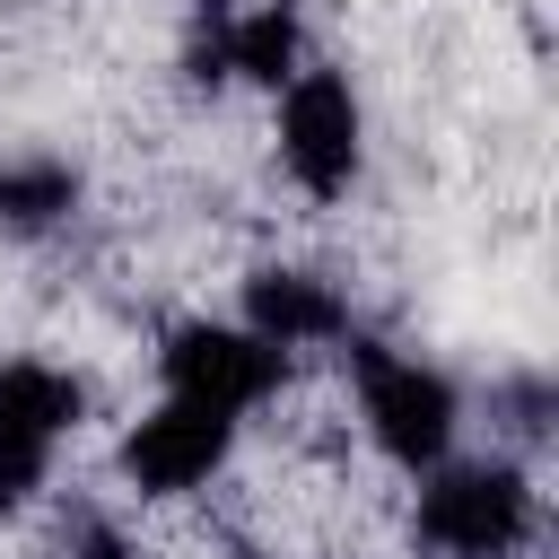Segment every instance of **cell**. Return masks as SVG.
<instances>
[{"instance_id":"6da1fadb","label":"cell","mask_w":559,"mask_h":559,"mask_svg":"<svg viewBox=\"0 0 559 559\" xmlns=\"http://www.w3.org/2000/svg\"><path fill=\"white\" fill-rule=\"evenodd\" d=\"M402 550L411 559H542V463L515 445H454L419 480H402Z\"/></svg>"},{"instance_id":"7a4b0ae2","label":"cell","mask_w":559,"mask_h":559,"mask_svg":"<svg viewBox=\"0 0 559 559\" xmlns=\"http://www.w3.org/2000/svg\"><path fill=\"white\" fill-rule=\"evenodd\" d=\"M332 393H341V419H349V445L402 489L419 480L428 463H445L463 445V384L402 349V341H376V332H349V349L332 358Z\"/></svg>"},{"instance_id":"3957f363","label":"cell","mask_w":559,"mask_h":559,"mask_svg":"<svg viewBox=\"0 0 559 559\" xmlns=\"http://www.w3.org/2000/svg\"><path fill=\"white\" fill-rule=\"evenodd\" d=\"M245 428L227 411H201L183 393H148L105 428V489L140 515H175V507H218L236 463H245Z\"/></svg>"},{"instance_id":"277c9868","label":"cell","mask_w":559,"mask_h":559,"mask_svg":"<svg viewBox=\"0 0 559 559\" xmlns=\"http://www.w3.org/2000/svg\"><path fill=\"white\" fill-rule=\"evenodd\" d=\"M262 157L297 210H349V192L367 183V96L349 61L314 52L288 87L262 96Z\"/></svg>"},{"instance_id":"5b68a950","label":"cell","mask_w":559,"mask_h":559,"mask_svg":"<svg viewBox=\"0 0 559 559\" xmlns=\"http://www.w3.org/2000/svg\"><path fill=\"white\" fill-rule=\"evenodd\" d=\"M297 384V367L253 332V323H236L227 306L210 314V306H192V314H166L157 323V341H148V393H183V402H201V411H227L245 437L271 419V402Z\"/></svg>"},{"instance_id":"8992f818","label":"cell","mask_w":559,"mask_h":559,"mask_svg":"<svg viewBox=\"0 0 559 559\" xmlns=\"http://www.w3.org/2000/svg\"><path fill=\"white\" fill-rule=\"evenodd\" d=\"M227 314L253 323L288 367H332V358L349 349V332H358V297H349V280L323 271V262H297V253H262V262H245Z\"/></svg>"},{"instance_id":"52a82bcc","label":"cell","mask_w":559,"mask_h":559,"mask_svg":"<svg viewBox=\"0 0 559 559\" xmlns=\"http://www.w3.org/2000/svg\"><path fill=\"white\" fill-rule=\"evenodd\" d=\"M87 210V175L61 148H0V245H52Z\"/></svg>"},{"instance_id":"ba28073f","label":"cell","mask_w":559,"mask_h":559,"mask_svg":"<svg viewBox=\"0 0 559 559\" xmlns=\"http://www.w3.org/2000/svg\"><path fill=\"white\" fill-rule=\"evenodd\" d=\"M227 559H280V550H262V542H236V550H227Z\"/></svg>"}]
</instances>
